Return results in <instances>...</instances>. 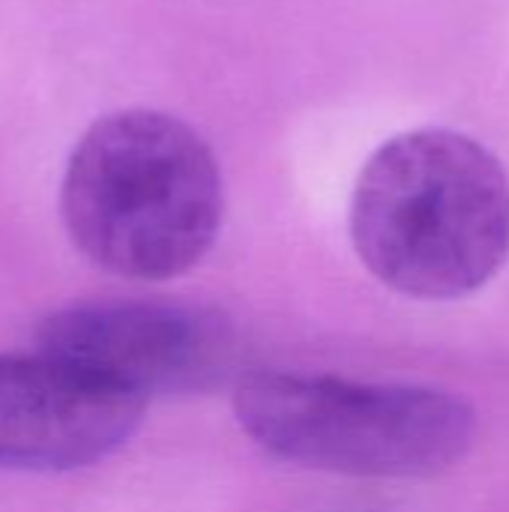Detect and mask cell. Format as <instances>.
I'll return each mask as SVG.
<instances>
[{
    "label": "cell",
    "mask_w": 509,
    "mask_h": 512,
    "mask_svg": "<svg viewBox=\"0 0 509 512\" xmlns=\"http://www.w3.org/2000/svg\"><path fill=\"white\" fill-rule=\"evenodd\" d=\"M351 240L366 270L405 297H468L509 258V171L465 132H402L360 168Z\"/></svg>",
    "instance_id": "obj_1"
},
{
    "label": "cell",
    "mask_w": 509,
    "mask_h": 512,
    "mask_svg": "<svg viewBox=\"0 0 509 512\" xmlns=\"http://www.w3.org/2000/svg\"><path fill=\"white\" fill-rule=\"evenodd\" d=\"M222 210V171L210 144L153 108L96 120L75 144L60 186L75 249L132 282L192 270L210 252Z\"/></svg>",
    "instance_id": "obj_2"
},
{
    "label": "cell",
    "mask_w": 509,
    "mask_h": 512,
    "mask_svg": "<svg viewBox=\"0 0 509 512\" xmlns=\"http://www.w3.org/2000/svg\"><path fill=\"white\" fill-rule=\"evenodd\" d=\"M234 414L276 459L372 480L444 474L477 435L474 408L444 390L279 369L246 375L234 390Z\"/></svg>",
    "instance_id": "obj_3"
},
{
    "label": "cell",
    "mask_w": 509,
    "mask_h": 512,
    "mask_svg": "<svg viewBox=\"0 0 509 512\" xmlns=\"http://www.w3.org/2000/svg\"><path fill=\"white\" fill-rule=\"evenodd\" d=\"M36 351L153 402L216 387L231 366V330L192 303L87 300L51 312L36 327Z\"/></svg>",
    "instance_id": "obj_4"
},
{
    "label": "cell",
    "mask_w": 509,
    "mask_h": 512,
    "mask_svg": "<svg viewBox=\"0 0 509 512\" xmlns=\"http://www.w3.org/2000/svg\"><path fill=\"white\" fill-rule=\"evenodd\" d=\"M150 402L45 351L0 354V468L63 474L102 462Z\"/></svg>",
    "instance_id": "obj_5"
}]
</instances>
